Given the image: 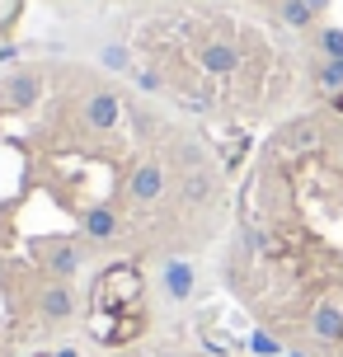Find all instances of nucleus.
Instances as JSON below:
<instances>
[{
	"label": "nucleus",
	"mask_w": 343,
	"mask_h": 357,
	"mask_svg": "<svg viewBox=\"0 0 343 357\" xmlns=\"http://www.w3.org/2000/svg\"><path fill=\"white\" fill-rule=\"evenodd\" d=\"M137 85H142V89H151V94H155V89H160L165 80H160V75H155V71H137Z\"/></svg>",
	"instance_id": "f3484780"
},
{
	"label": "nucleus",
	"mask_w": 343,
	"mask_h": 357,
	"mask_svg": "<svg viewBox=\"0 0 343 357\" xmlns=\"http://www.w3.org/2000/svg\"><path fill=\"white\" fill-rule=\"evenodd\" d=\"M33 254H38V264L47 268L52 278H61V282H75L80 268H85V250L71 245V240H38Z\"/></svg>",
	"instance_id": "f257e3e1"
},
{
	"label": "nucleus",
	"mask_w": 343,
	"mask_h": 357,
	"mask_svg": "<svg viewBox=\"0 0 343 357\" xmlns=\"http://www.w3.org/2000/svg\"><path fill=\"white\" fill-rule=\"evenodd\" d=\"M240 245H245V254H268L273 250V240H268V231H259V226H240Z\"/></svg>",
	"instance_id": "2eb2a0df"
},
{
	"label": "nucleus",
	"mask_w": 343,
	"mask_h": 357,
	"mask_svg": "<svg viewBox=\"0 0 343 357\" xmlns=\"http://www.w3.org/2000/svg\"><path fill=\"white\" fill-rule=\"evenodd\" d=\"M80 221H85V235H90V240H113V235L123 231V221H118L113 207H90Z\"/></svg>",
	"instance_id": "1a4fd4ad"
},
{
	"label": "nucleus",
	"mask_w": 343,
	"mask_h": 357,
	"mask_svg": "<svg viewBox=\"0 0 343 357\" xmlns=\"http://www.w3.org/2000/svg\"><path fill=\"white\" fill-rule=\"evenodd\" d=\"M315 52H320V56H343V29H339V24L315 29Z\"/></svg>",
	"instance_id": "4468645a"
},
{
	"label": "nucleus",
	"mask_w": 343,
	"mask_h": 357,
	"mask_svg": "<svg viewBox=\"0 0 343 357\" xmlns=\"http://www.w3.org/2000/svg\"><path fill=\"white\" fill-rule=\"evenodd\" d=\"M52 357H80V348H56Z\"/></svg>",
	"instance_id": "412c9836"
},
{
	"label": "nucleus",
	"mask_w": 343,
	"mask_h": 357,
	"mask_svg": "<svg viewBox=\"0 0 343 357\" xmlns=\"http://www.w3.org/2000/svg\"><path fill=\"white\" fill-rule=\"evenodd\" d=\"M127 188H132V197L137 202H155V197L165 193V165L160 160H146L132 169V178H127Z\"/></svg>",
	"instance_id": "0eeeda50"
},
{
	"label": "nucleus",
	"mask_w": 343,
	"mask_h": 357,
	"mask_svg": "<svg viewBox=\"0 0 343 357\" xmlns=\"http://www.w3.org/2000/svg\"><path fill=\"white\" fill-rule=\"evenodd\" d=\"M306 5H310V10H315V19H320V15H325V10H329V5H334V0H306Z\"/></svg>",
	"instance_id": "a211bd4d"
},
{
	"label": "nucleus",
	"mask_w": 343,
	"mask_h": 357,
	"mask_svg": "<svg viewBox=\"0 0 343 357\" xmlns=\"http://www.w3.org/2000/svg\"><path fill=\"white\" fill-rule=\"evenodd\" d=\"M310 334H315L320 343H339L343 339V310L334 301H320L315 315H310Z\"/></svg>",
	"instance_id": "6e6552de"
},
{
	"label": "nucleus",
	"mask_w": 343,
	"mask_h": 357,
	"mask_svg": "<svg viewBox=\"0 0 343 357\" xmlns=\"http://www.w3.org/2000/svg\"><path fill=\"white\" fill-rule=\"evenodd\" d=\"M198 61H202V71L207 75H235L240 71V47L235 43H202L198 47Z\"/></svg>",
	"instance_id": "423d86ee"
},
{
	"label": "nucleus",
	"mask_w": 343,
	"mask_h": 357,
	"mask_svg": "<svg viewBox=\"0 0 343 357\" xmlns=\"http://www.w3.org/2000/svg\"><path fill=\"white\" fill-rule=\"evenodd\" d=\"M310 80L320 89H329V94H339L343 89V56H320V61L310 66Z\"/></svg>",
	"instance_id": "9b49d317"
},
{
	"label": "nucleus",
	"mask_w": 343,
	"mask_h": 357,
	"mask_svg": "<svg viewBox=\"0 0 343 357\" xmlns=\"http://www.w3.org/2000/svg\"><path fill=\"white\" fill-rule=\"evenodd\" d=\"M33 305H38V315L47 324H66L75 315V305H80V296H75V287L71 282H61V278H47V282L33 291Z\"/></svg>",
	"instance_id": "f03ea898"
},
{
	"label": "nucleus",
	"mask_w": 343,
	"mask_h": 357,
	"mask_svg": "<svg viewBox=\"0 0 343 357\" xmlns=\"http://www.w3.org/2000/svg\"><path fill=\"white\" fill-rule=\"evenodd\" d=\"M19 56V47H0V66H5V61H15Z\"/></svg>",
	"instance_id": "aec40b11"
},
{
	"label": "nucleus",
	"mask_w": 343,
	"mask_h": 357,
	"mask_svg": "<svg viewBox=\"0 0 343 357\" xmlns=\"http://www.w3.org/2000/svg\"><path fill=\"white\" fill-rule=\"evenodd\" d=\"M0 94H5V104L15 108V113H29V108L38 104V94H43V75L38 71H15L0 85Z\"/></svg>",
	"instance_id": "39448f33"
},
{
	"label": "nucleus",
	"mask_w": 343,
	"mask_h": 357,
	"mask_svg": "<svg viewBox=\"0 0 343 357\" xmlns=\"http://www.w3.org/2000/svg\"><path fill=\"white\" fill-rule=\"evenodd\" d=\"M118 357H123V353H118Z\"/></svg>",
	"instance_id": "5701e85b"
},
{
	"label": "nucleus",
	"mask_w": 343,
	"mask_h": 357,
	"mask_svg": "<svg viewBox=\"0 0 343 357\" xmlns=\"http://www.w3.org/2000/svg\"><path fill=\"white\" fill-rule=\"evenodd\" d=\"M329 108H334V113L343 118V89H339V94H329Z\"/></svg>",
	"instance_id": "6ab92c4d"
},
{
	"label": "nucleus",
	"mask_w": 343,
	"mask_h": 357,
	"mask_svg": "<svg viewBox=\"0 0 343 357\" xmlns=\"http://www.w3.org/2000/svg\"><path fill=\"white\" fill-rule=\"evenodd\" d=\"M273 15L282 19V24H287V29H296V33H301V29H310V24H315V10H310L306 0H273Z\"/></svg>",
	"instance_id": "9d476101"
},
{
	"label": "nucleus",
	"mask_w": 343,
	"mask_h": 357,
	"mask_svg": "<svg viewBox=\"0 0 343 357\" xmlns=\"http://www.w3.org/2000/svg\"><path fill=\"white\" fill-rule=\"evenodd\" d=\"M320 142V132H315V123H291V127H282V146H291V151H306V146H315Z\"/></svg>",
	"instance_id": "ddd939ff"
},
{
	"label": "nucleus",
	"mask_w": 343,
	"mask_h": 357,
	"mask_svg": "<svg viewBox=\"0 0 343 357\" xmlns=\"http://www.w3.org/2000/svg\"><path fill=\"white\" fill-rule=\"evenodd\" d=\"M282 357H310V353H306V348H287Z\"/></svg>",
	"instance_id": "4be33fe9"
},
{
	"label": "nucleus",
	"mask_w": 343,
	"mask_h": 357,
	"mask_svg": "<svg viewBox=\"0 0 343 357\" xmlns=\"http://www.w3.org/2000/svg\"><path fill=\"white\" fill-rule=\"evenodd\" d=\"M85 123L94 132H113V127L123 123V99L113 89H94L90 99H85Z\"/></svg>",
	"instance_id": "20e7f679"
},
{
	"label": "nucleus",
	"mask_w": 343,
	"mask_h": 357,
	"mask_svg": "<svg viewBox=\"0 0 343 357\" xmlns=\"http://www.w3.org/2000/svg\"><path fill=\"white\" fill-rule=\"evenodd\" d=\"M250 353H254V357H282L287 348L273 339V334H264V329H259V334H250Z\"/></svg>",
	"instance_id": "dca6fc26"
},
{
	"label": "nucleus",
	"mask_w": 343,
	"mask_h": 357,
	"mask_svg": "<svg viewBox=\"0 0 343 357\" xmlns=\"http://www.w3.org/2000/svg\"><path fill=\"white\" fill-rule=\"evenodd\" d=\"M212 183H217V178H212V169H188V174H183V197H188V202H207V197H212Z\"/></svg>",
	"instance_id": "f8f14e48"
},
{
	"label": "nucleus",
	"mask_w": 343,
	"mask_h": 357,
	"mask_svg": "<svg viewBox=\"0 0 343 357\" xmlns=\"http://www.w3.org/2000/svg\"><path fill=\"white\" fill-rule=\"evenodd\" d=\"M160 291H165V301H188L198 291V264L193 259H165L160 264Z\"/></svg>",
	"instance_id": "7ed1b4c3"
}]
</instances>
